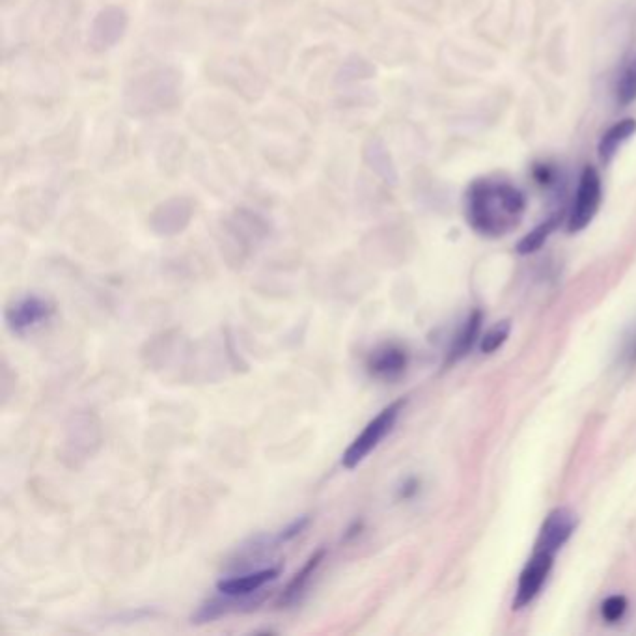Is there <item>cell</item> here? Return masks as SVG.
Listing matches in <instances>:
<instances>
[{
  "label": "cell",
  "mask_w": 636,
  "mask_h": 636,
  "mask_svg": "<svg viewBox=\"0 0 636 636\" xmlns=\"http://www.w3.org/2000/svg\"><path fill=\"white\" fill-rule=\"evenodd\" d=\"M480 329H482V314H480V312H474L471 318L465 321L463 329L459 331L456 340H454V344L450 347V351H448V364H454L457 360L463 359V357L471 351L472 346L476 344V340H478V336H480Z\"/></svg>",
  "instance_id": "cell-15"
},
{
  "label": "cell",
  "mask_w": 636,
  "mask_h": 636,
  "mask_svg": "<svg viewBox=\"0 0 636 636\" xmlns=\"http://www.w3.org/2000/svg\"><path fill=\"white\" fill-rule=\"evenodd\" d=\"M625 612H627V599L623 595H610L601 605V614L609 623L620 622Z\"/></svg>",
  "instance_id": "cell-20"
},
{
  "label": "cell",
  "mask_w": 636,
  "mask_h": 636,
  "mask_svg": "<svg viewBox=\"0 0 636 636\" xmlns=\"http://www.w3.org/2000/svg\"><path fill=\"white\" fill-rule=\"evenodd\" d=\"M405 403H407V400H398L390 403L379 415L375 416L374 420L368 422L366 428L362 429V433L351 443V446L346 450V454L342 457V465L346 467L347 471L357 469L360 463L370 456L379 444L383 443V439L396 426L398 418L403 413Z\"/></svg>",
  "instance_id": "cell-2"
},
{
  "label": "cell",
  "mask_w": 636,
  "mask_h": 636,
  "mask_svg": "<svg viewBox=\"0 0 636 636\" xmlns=\"http://www.w3.org/2000/svg\"><path fill=\"white\" fill-rule=\"evenodd\" d=\"M364 157L366 163L372 166L377 174H381L387 180H394V166L390 163V157L381 140H370L364 148Z\"/></svg>",
  "instance_id": "cell-18"
},
{
  "label": "cell",
  "mask_w": 636,
  "mask_h": 636,
  "mask_svg": "<svg viewBox=\"0 0 636 636\" xmlns=\"http://www.w3.org/2000/svg\"><path fill=\"white\" fill-rule=\"evenodd\" d=\"M278 575H280L278 567H267V569L243 575V577L222 579V581L217 582V590L226 595H250L262 590L267 582L275 581Z\"/></svg>",
  "instance_id": "cell-13"
},
{
  "label": "cell",
  "mask_w": 636,
  "mask_h": 636,
  "mask_svg": "<svg viewBox=\"0 0 636 636\" xmlns=\"http://www.w3.org/2000/svg\"><path fill=\"white\" fill-rule=\"evenodd\" d=\"M224 595V599H209L193 614V623H208L219 620L222 616L234 612H250L262 605L265 595L250 597V595Z\"/></svg>",
  "instance_id": "cell-9"
},
{
  "label": "cell",
  "mask_w": 636,
  "mask_h": 636,
  "mask_svg": "<svg viewBox=\"0 0 636 636\" xmlns=\"http://www.w3.org/2000/svg\"><path fill=\"white\" fill-rule=\"evenodd\" d=\"M53 312H55V308L47 299L38 297V295H27V297H21L8 306L6 323H8L10 331L23 336L28 331L40 327L42 323L53 316Z\"/></svg>",
  "instance_id": "cell-6"
},
{
  "label": "cell",
  "mask_w": 636,
  "mask_h": 636,
  "mask_svg": "<svg viewBox=\"0 0 636 636\" xmlns=\"http://www.w3.org/2000/svg\"><path fill=\"white\" fill-rule=\"evenodd\" d=\"M627 359H629V362H636V334L635 338L631 340V344H629V349H627Z\"/></svg>",
  "instance_id": "cell-21"
},
{
  "label": "cell",
  "mask_w": 636,
  "mask_h": 636,
  "mask_svg": "<svg viewBox=\"0 0 636 636\" xmlns=\"http://www.w3.org/2000/svg\"><path fill=\"white\" fill-rule=\"evenodd\" d=\"M577 525H579L577 513L569 508H556L545 517V521L541 525L540 536L536 541V551L558 553L567 541L571 540V536L577 530Z\"/></svg>",
  "instance_id": "cell-7"
},
{
  "label": "cell",
  "mask_w": 636,
  "mask_h": 636,
  "mask_svg": "<svg viewBox=\"0 0 636 636\" xmlns=\"http://www.w3.org/2000/svg\"><path fill=\"white\" fill-rule=\"evenodd\" d=\"M636 120L635 118H623L620 122L610 125L609 129L603 133V137L599 139L597 144V155L599 161L603 165H610L612 159L616 157V153L620 152L623 144L631 137H635Z\"/></svg>",
  "instance_id": "cell-12"
},
{
  "label": "cell",
  "mask_w": 636,
  "mask_h": 636,
  "mask_svg": "<svg viewBox=\"0 0 636 636\" xmlns=\"http://www.w3.org/2000/svg\"><path fill=\"white\" fill-rule=\"evenodd\" d=\"M525 209V194L508 181H472L465 193V217L480 236H508L523 221Z\"/></svg>",
  "instance_id": "cell-1"
},
{
  "label": "cell",
  "mask_w": 636,
  "mask_h": 636,
  "mask_svg": "<svg viewBox=\"0 0 636 636\" xmlns=\"http://www.w3.org/2000/svg\"><path fill=\"white\" fill-rule=\"evenodd\" d=\"M614 96L620 107H629L633 101H636V55L631 56L627 64L623 66L622 73L616 81Z\"/></svg>",
  "instance_id": "cell-16"
},
{
  "label": "cell",
  "mask_w": 636,
  "mask_h": 636,
  "mask_svg": "<svg viewBox=\"0 0 636 636\" xmlns=\"http://www.w3.org/2000/svg\"><path fill=\"white\" fill-rule=\"evenodd\" d=\"M603 202V181L595 166H584L573 206L567 217V232L579 234L586 230L597 215Z\"/></svg>",
  "instance_id": "cell-4"
},
{
  "label": "cell",
  "mask_w": 636,
  "mask_h": 636,
  "mask_svg": "<svg viewBox=\"0 0 636 636\" xmlns=\"http://www.w3.org/2000/svg\"><path fill=\"white\" fill-rule=\"evenodd\" d=\"M325 549H319L318 553L312 554L310 560L306 562L305 567L291 579L290 584L286 586V590L280 595V601H278V607H291L295 605L297 601H301V597L306 592L308 584L312 581L314 573L318 571V567L321 566V562L325 560Z\"/></svg>",
  "instance_id": "cell-14"
},
{
  "label": "cell",
  "mask_w": 636,
  "mask_h": 636,
  "mask_svg": "<svg viewBox=\"0 0 636 636\" xmlns=\"http://www.w3.org/2000/svg\"><path fill=\"white\" fill-rule=\"evenodd\" d=\"M180 86V79L170 70L153 71L144 79L133 84V90L127 92V97H133L129 107L133 112H152L166 109L176 97Z\"/></svg>",
  "instance_id": "cell-3"
},
{
  "label": "cell",
  "mask_w": 636,
  "mask_h": 636,
  "mask_svg": "<svg viewBox=\"0 0 636 636\" xmlns=\"http://www.w3.org/2000/svg\"><path fill=\"white\" fill-rule=\"evenodd\" d=\"M553 564L554 554L534 549L532 558L526 562L525 569L521 571V577L517 582V590H515V597H513V610L525 609L540 595L541 588L553 569Z\"/></svg>",
  "instance_id": "cell-5"
},
{
  "label": "cell",
  "mask_w": 636,
  "mask_h": 636,
  "mask_svg": "<svg viewBox=\"0 0 636 636\" xmlns=\"http://www.w3.org/2000/svg\"><path fill=\"white\" fill-rule=\"evenodd\" d=\"M193 217V206L185 198H172L155 209L152 228L159 236H174L181 232Z\"/></svg>",
  "instance_id": "cell-10"
},
{
  "label": "cell",
  "mask_w": 636,
  "mask_h": 636,
  "mask_svg": "<svg viewBox=\"0 0 636 636\" xmlns=\"http://www.w3.org/2000/svg\"><path fill=\"white\" fill-rule=\"evenodd\" d=\"M510 332H512V323L508 319L498 321L480 338V351L485 355L495 353L497 349L506 344V340L510 338Z\"/></svg>",
  "instance_id": "cell-19"
},
{
  "label": "cell",
  "mask_w": 636,
  "mask_h": 636,
  "mask_svg": "<svg viewBox=\"0 0 636 636\" xmlns=\"http://www.w3.org/2000/svg\"><path fill=\"white\" fill-rule=\"evenodd\" d=\"M127 15L120 8H107L97 15L92 25V43L97 49H107L124 36Z\"/></svg>",
  "instance_id": "cell-11"
},
{
  "label": "cell",
  "mask_w": 636,
  "mask_h": 636,
  "mask_svg": "<svg viewBox=\"0 0 636 636\" xmlns=\"http://www.w3.org/2000/svg\"><path fill=\"white\" fill-rule=\"evenodd\" d=\"M558 224H560V215H554L551 219L541 222L540 226H536L528 236L523 237L519 241L517 252L519 254H532V252L540 250L545 245V241L549 239V236L558 228Z\"/></svg>",
  "instance_id": "cell-17"
},
{
  "label": "cell",
  "mask_w": 636,
  "mask_h": 636,
  "mask_svg": "<svg viewBox=\"0 0 636 636\" xmlns=\"http://www.w3.org/2000/svg\"><path fill=\"white\" fill-rule=\"evenodd\" d=\"M407 364H409L407 351L396 344H387L372 351V355L366 362V368L375 379L394 381L407 370Z\"/></svg>",
  "instance_id": "cell-8"
}]
</instances>
